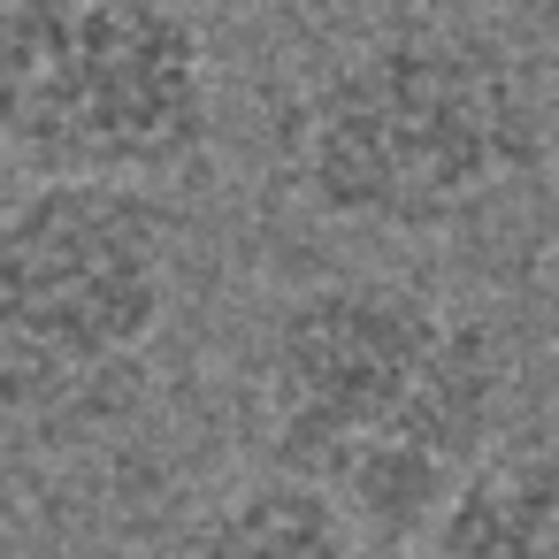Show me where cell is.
Returning <instances> with one entry per match:
<instances>
[{"label": "cell", "instance_id": "obj_1", "mask_svg": "<svg viewBox=\"0 0 559 559\" xmlns=\"http://www.w3.org/2000/svg\"><path fill=\"white\" fill-rule=\"evenodd\" d=\"M506 345L483 314L406 276H322L269 314L261 429L292 483H314L376 544L421 521L498 452Z\"/></svg>", "mask_w": 559, "mask_h": 559}, {"label": "cell", "instance_id": "obj_2", "mask_svg": "<svg viewBox=\"0 0 559 559\" xmlns=\"http://www.w3.org/2000/svg\"><path fill=\"white\" fill-rule=\"evenodd\" d=\"M292 192L376 238L452 230L521 185L544 154V116L521 62L460 24L368 32L307 78L292 131Z\"/></svg>", "mask_w": 559, "mask_h": 559}, {"label": "cell", "instance_id": "obj_3", "mask_svg": "<svg viewBox=\"0 0 559 559\" xmlns=\"http://www.w3.org/2000/svg\"><path fill=\"white\" fill-rule=\"evenodd\" d=\"M215 139L185 0H0V154L32 185H162Z\"/></svg>", "mask_w": 559, "mask_h": 559}, {"label": "cell", "instance_id": "obj_4", "mask_svg": "<svg viewBox=\"0 0 559 559\" xmlns=\"http://www.w3.org/2000/svg\"><path fill=\"white\" fill-rule=\"evenodd\" d=\"M177 230L139 185H24L0 207V414L85 421L162 345Z\"/></svg>", "mask_w": 559, "mask_h": 559}, {"label": "cell", "instance_id": "obj_5", "mask_svg": "<svg viewBox=\"0 0 559 559\" xmlns=\"http://www.w3.org/2000/svg\"><path fill=\"white\" fill-rule=\"evenodd\" d=\"M414 559H559V444L490 452L421 521Z\"/></svg>", "mask_w": 559, "mask_h": 559}, {"label": "cell", "instance_id": "obj_6", "mask_svg": "<svg viewBox=\"0 0 559 559\" xmlns=\"http://www.w3.org/2000/svg\"><path fill=\"white\" fill-rule=\"evenodd\" d=\"M162 559H376V536L314 483H292L269 467L253 483L215 490L169 536Z\"/></svg>", "mask_w": 559, "mask_h": 559}]
</instances>
